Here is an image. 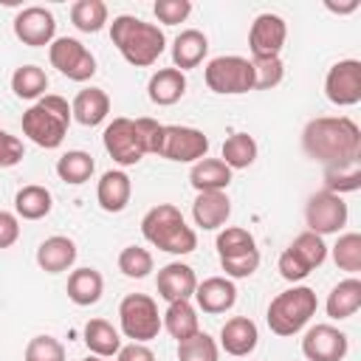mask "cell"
<instances>
[{"instance_id":"cell-4","label":"cell","mask_w":361,"mask_h":361,"mask_svg":"<svg viewBox=\"0 0 361 361\" xmlns=\"http://www.w3.org/2000/svg\"><path fill=\"white\" fill-rule=\"evenodd\" d=\"M141 234L155 248H161L166 254H178V257L192 254L197 248V234L192 231V226H186L180 209L172 203L152 206L141 220Z\"/></svg>"},{"instance_id":"cell-36","label":"cell","mask_w":361,"mask_h":361,"mask_svg":"<svg viewBox=\"0 0 361 361\" xmlns=\"http://www.w3.org/2000/svg\"><path fill=\"white\" fill-rule=\"evenodd\" d=\"M93 169H96V164H93V158H90L85 149H71V152H65V155L56 161V175H59L65 183H73V186L90 180Z\"/></svg>"},{"instance_id":"cell-29","label":"cell","mask_w":361,"mask_h":361,"mask_svg":"<svg viewBox=\"0 0 361 361\" xmlns=\"http://www.w3.org/2000/svg\"><path fill=\"white\" fill-rule=\"evenodd\" d=\"M327 316L330 319H350L361 307V282L355 276L341 279L330 293H327Z\"/></svg>"},{"instance_id":"cell-13","label":"cell","mask_w":361,"mask_h":361,"mask_svg":"<svg viewBox=\"0 0 361 361\" xmlns=\"http://www.w3.org/2000/svg\"><path fill=\"white\" fill-rule=\"evenodd\" d=\"M305 223L307 231L324 237V234H338L347 223V203L341 200V195L333 192H316L307 197L305 203Z\"/></svg>"},{"instance_id":"cell-34","label":"cell","mask_w":361,"mask_h":361,"mask_svg":"<svg viewBox=\"0 0 361 361\" xmlns=\"http://www.w3.org/2000/svg\"><path fill=\"white\" fill-rule=\"evenodd\" d=\"M11 90L17 99H42L48 90V76L37 65H23L11 73Z\"/></svg>"},{"instance_id":"cell-9","label":"cell","mask_w":361,"mask_h":361,"mask_svg":"<svg viewBox=\"0 0 361 361\" xmlns=\"http://www.w3.org/2000/svg\"><path fill=\"white\" fill-rule=\"evenodd\" d=\"M206 152H209V135L203 130L183 127V124H161L155 155H161L166 161L189 164V161L206 158Z\"/></svg>"},{"instance_id":"cell-19","label":"cell","mask_w":361,"mask_h":361,"mask_svg":"<svg viewBox=\"0 0 361 361\" xmlns=\"http://www.w3.org/2000/svg\"><path fill=\"white\" fill-rule=\"evenodd\" d=\"M195 299H197V307H200L203 313L217 316V313H226V310L234 307V302H237V288H234V282H231L228 276H209V279L197 282Z\"/></svg>"},{"instance_id":"cell-11","label":"cell","mask_w":361,"mask_h":361,"mask_svg":"<svg viewBox=\"0 0 361 361\" xmlns=\"http://www.w3.org/2000/svg\"><path fill=\"white\" fill-rule=\"evenodd\" d=\"M206 85L209 90L214 93H223V96H240V93H248L254 90V68H251V59L245 56H214L209 65H206Z\"/></svg>"},{"instance_id":"cell-37","label":"cell","mask_w":361,"mask_h":361,"mask_svg":"<svg viewBox=\"0 0 361 361\" xmlns=\"http://www.w3.org/2000/svg\"><path fill=\"white\" fill-rule=\"evenodd\" d=\"M358 186H361V161L324 166V192L341 195V192H355Z\"/></svg>"},{"instance_id":"cell-40","label":"cell","mask_w":361,"mask_h":361,"mask_svg":"<svg viewBox=\"0 0 361 361\" xmlns=\"http://www.w3.org/2000/svg\"><path fill=\"white\" fill-rule=\"evenodd\" d=\"M118 271L130 279H144L152 271V254L141 245H127L118 254Z\"/></svg>"},{"instance_id":"cell-47","label":"cell","mask_w":361,"mask_h":361,"mask_svg":"<svg viewBox=\"0 0 361 361\" xmlns=\"http://www.w3.org/2000/svg\"><path fill=\"white\" fill-rule=\"evenodd\" d=\"M327 8L330 11H336V14H347V11H355L358 8V3L353 0V3H347V6H333V3H327Z\"/></svg>"},{"instance_id":"cell-35","label":"cell","mask_w":361,"mask_h":361,"mask_svg":"<svg viewBox=\"0 0 361 361\" xmlns=\"http://www.w3.org/2000/svg\"><path fill=\"white\" fill-rule=\"evenodd\" d=\"M71 23L82 34H96L107 23V6L102 0H76L71 6Z\"/></svg>"},{"instance_id":"cell-20","label":"cell","mask_w":361,"mask_h":361,"mask_svg":"<svg viewBox=\"0 0 361 361\" xmlns=\"http://www.w3.org/2000/svg\"><path fill=\"white\" fill-rule=\"evenodd\" d=\"M257 341H259V330H257V324L248 316H234L220 330V347L228 355H237V358L254 353Z\"/></svg>"},{"instance_id":"cell-2","label":"cell","mask_w":361,"mask_h":361,"mask_svg":"<svg viewBox=\"0 0 361 361\" xmlns=\"http://www.w3.org/2000/svg\"><path fill=\"white\" fill-rule=\"evenodd\" d=\"M158 135H161V124L152 118H113L104 133V149L107 155L121 164V166H135L147 152H155L158 147Z\"/></svg>"},{"instance_id":"cell-15","label":"cell","mask_w":361,"mask_h":361,"mask_svg":"<svg viewBox=\"0 0 361 361\" xmlns=\"http://www.w3.org/2000/svg\"><path fill=\"white\" fill-rule=\"evenodd\" d=\"M285 37H288V25L279 14H257L254 23H251V31H248V48H251V56L254 59H271V56H279L282 45H285Z\"/></svg>"},{"instance_id":"cell-12","label":"cell","mask_w":361,"mask_h":361,"mask_svg":"<svg viewBox=\"0 0 361 361\" xmlns=\"http://www.w3.org/2000/svg\"><path fill=\"white\" fill-rule=\"evenodd\" d=\"M48 59L51 65L73 79V82H87L93 73H96V59L93 54L76 39V37H56L51 45H48Z\"/></svg>"},{"instance_id":"cell-44","label":"cell","mask_w":361,"mask_h":361,"mask_svg":"<svg viewBox=\"0 0 361 361\" xmlns=\"http://www.w3.org/2000/svg\"><path fill=\"white\" fill-rule=\"evenodd\" d=\"M25 149H23V141L6 130H0V169H8V166H17L23 161Z\"/></svg>"},{"instance_id":"cell-42","label":"cell","mask_w":361,"mask_h":361,"mask_svg":"<svg viewBox=\"0 0 361 361\" xmlns=\"http://www.w3.org/2000/svg\"><path fill=\"white\" fill-rule=\"evenodd\" d=\"M25 361H65V347L54 336H34L25 344Z\"/></svg>"},{"instance_id":"cell-46","label":"cell","mask_w":361,"mask_h":361,"mask_svg":"<svg viewBox=\"0 0 361 361\" xmlns=\"http://www.w3.org/2000/svg\"><path fill=\"white\" fill-rule=\"evenodd\" d=\"M116 361H155V353L147 344L133 341V344H127V347H121L116 353Z\"/></svg>"},{"instance_id":"cell-27","label":"cell","mask_w":361,"mask_h":361,"mask_svg":"<svg viewBox=\"0 0 361 361\" xmlns=\"http://www.w3.org/2000/svg\"><path fill=\"white\" fill-rule=\"evenodd\" d=\"M189 183L195 186L197 195L200 192H226V186L231 183V169L220 158H200L189 169Z\"/></svg>"},{"instance_id":"cell-6","label":"cell","mask_w":361,"mask_h":361,"mask_svg":"<svg viewBox=\"0 0 361 361\" xmlns=\"http://www.w3.org/2000/svg\"><path fill=\"white\" fill-rule=\"evenodd\" d=\"M319 299L310 288L299 285V288H288L282 293H276L268 305V327L276 336H293L299 333L313 316H316Z\"/></svg>"},{"instance_id":"cell-1","label":"cell","mask_w":361,"mask_h":361,"mask_svg":"<svg viewBox=\"0 0 361 361\" xmlns=\"http://www.w3.org/2000/svg\"><path fill=\"white\" fill-rule=\"evenodd\" d=\"M302 147L324 166L361 161V130L347 116H319L305 124Z\"/></svg>"},{"instance_id":"cell-31","label":"cell","mask_w":361,"mask_h":361,"mask_svg":"<svg viewBox=\"0 0 361 361\" xmlns=\"http://www.w3.org/2000/svg\"><path fill=\"white\" fill-rule=\"evenodd\" d=\"M51 206H54V197L39 183H28L14 195V212L23 220H42L51 212Z\"/></svg>"},{"instance_id":"cell-25","label":"cell","mask_w":361,"mask_h":361,"mask_svg":"<svg viewBox=\"0 0 361 361\" xmlns=\"http://www.w3.org/2000/svg\"><path fill=\"white\" fill-rule=\"evenodd\" d=\"M186 93V76L178 71V68H161L149 76V85H147V96L152 104H161V107H169L175 102H180V96Z\"/></svg>"},{"instance_id":"cell-26","label":"cell","mask_w":361,"mask_h":361,"mask_svg":"<svg viewBox=\"0 0 361 361\" xmlns=\"http://www.w3.org/2000/svg\"><path fill=\"white\" fill-rule=\"evenodd\" d=\"M110 113V96L102 87H85L76 93L73 104H71V116L85 124V127H96L107 118Z\"/></svg>"},{"instance_id":"cell-16","label":"cell","mask_w":361,"mask_h":361,"mask_svg":"<svg viewBox=\"0 0 361 361\" xmlns=\"http://www.w3.org/2000/svg\"><path fill=\"white\" fill-rule=\"evenodd\" d=\"M56 34V20L45 6H28L14 17V37L23 45L39 48V45H51Z\"/></svg>"},{"instance_id":"cell-30","label":"cell","mask_w":361,"mask_h":361,"mask_svg":"<svg viewBox=\"0 0 361 361\" xmlns=\"http://www.w3.org/2000/svg\"><path fill=\"white\" fill-rule=\"evenodd\" d=\"M85 344H87V350L93 355L110 358V355H116L121 350V336L107 319H90L85 324Z\"/></svg>"},{"instance_id":"cell-5","label":"cell","mask_w":361,"mask_h":361,"mask_svg":"<svg viewBox=\"0 0 361 361\" xmlns=\"http://www.w3.org/2000/svg\"><path fill=\"white\" fill-rule=\"evenodd\" d=\"M71 104L62 96L45 93L23 113V133L42 149H56L71 127Z\"/></svg>"},{"instance_id":"cell-10","label":"cell","mask_w":361,"mask_h":361,"mask_svg":"<svg viewBox=\"0 0 361 361\" xmlns=\"http://www.w3.org/2000/svg\"><path fill=\"white\" fill-rule=\"evenodd\" d=\"M327 259V245L319 234L313 231H302L282 254H279V274L288 282H299L305 279L313 268H319Z\"/></svg>"},{"instance_id":"cell-32","label":"cell","mask_w":361,"mask_h":361,"mask_svg":"<svg viewBox=\"0 0 361 361\" xmlns=\"http://www.w3.org/2000/svg\"><path fill=\"white\" fill-rule=\"evenodd\" d=\"M161 324H164L166 333H169L172 338H178V341H183V338H189V336H195V333L200 330L197 313H195V307H192L186 299H180V302H169V307H166Z\"/></svg>"},{"instance_id":"cell-48","label":"cell","mask_w":361,"mask_h":361,"mask_svg":"<svg viewBox=\"0 0 361 361\" xmlns=\"http://www.w3.org/2000/svg\"><path fill=\"white\" fill-rule=\"evenodd\" d=\"M82 361H107V358H99V355H87V358H82Z\"/></svg>"},{"instance_id":"cell-3","label":"cell","mask_w":361,"mask_h":361,"mask_svg":"<svg viewBox=\"0 0 361 361\" xmlns=\"http://www.w3.org/2000/svg\"><path fill=\"white\" fill-rule=\"evenodd\" d=\"M110 39L118 54L135 68H149L166 48L164 31L155 23H144L133 14H118L110 23Z\"/></svg>"},{"instance_id":"cell-7","label":"cell","mask_w":361,"mask_h":361,"mask_svg":"<svg viewBox=\"0 0 361 361\" xmlns=\"http://www.w3.org/2000/svg\"><path fill=\"white\" fill-rule=\"evenodd\" d=\"M214 245H217V257H220V265H223L226 276L243 279V276H251L259 268V251H257V243H254L248 228L228 226L217 234Z\"/></svg>"},{"instance_id":"cell-21","label":"cell","mask_w":361,"mask_h":361,"mask_svg":"<svg viewBox=\"0 0 361 361\" xmlns=\"http://www.w3.org/2000/svg\"><path fill=\"white\" fill-rule=\"evenodd\" d=\"M231 214V200L226 192H200L192 203V217L195 226H200L203 231H214L220 228Z\"/></svg>"},{"instance_id":"cell-14","label":"cell","mask_w":361,"mask_h":361,"mask_svg":"<svg viewBox=\"0 0 361 361\" xmlns=\"http://www.w3.org/2000/svg\"><path fill=\"white\" fill-rule=\"evenodd\" d=\"M324 96L338 107H353L361 102V62L341 59L324 76Z\"/></svg>"},{"instance_id":"cell-28","label":"cell","mask_w":361,"mask_h":361,"mask_svg":"<svg viewBox=\"0 0 361 361\" xmlns=\"http://www.w3.org/2000/svg\"><path fill=\"white\" fill-rule=\"evenodd\" d=\"M102 290H104V279L96 268H76L71 271L68 276V299L79 307H87V305H96L102 299Z\"/></svg>"},{"instance_id":"cell-17","label":"cell","mask_w":361,"mask_h":361,"mask_svg":"<svg viewBox=\"0 0 361 361\" xmlns=\"http://www.w3.org/2000/svg\"><path fill=\"white\" fill-rule=\"evenodd\" d=\"M307 361H341L347 355V336L333 324H313L302 338Z\"/></svg>"},{"instance_id":"cell-45","label":"cell","mask_w":361,"mask_h":361,"mask_svg":"<svg viewBox=\"0 0 361 361\" xmlns=\"http://www.w3.org/2000/svg\"><path fill=\"white\" fill-rule=\"evenodd\" d=\"M20 237V220L11 212H0V248L14 245Z\"/></svg>"},{"instance_id":"cell-23","label":"cell","mask_w":361,"mask_h":361,"mask_svg":"<svg viewBox=\"0 0 361 361\" xmlns=\"http://www.w3.org/2000/svg\"><path fill=\"white\" fill-rule=\"evenodd\" d=\"M73 262H76V243H73L71 237L54 234V237L42 240L39 248H37V265H39L45 274H62V271H68Z\"/></svg>"},{"instance_id":"cell-22","label":"cell","mask_w":361,"mask_h":361,"mask_svg":"<svg viewBox=\"0 0 361 361\" xmlns=\"http://www.w3.org/2000/svg\"><path fill=\"white\" fill-rule=\"evenodd\" d=\"M130 195H133V183H130L127 172H121V169H107L96 186V200L110 214L124 212L130 203Z\"/></svg>"},{"instance_id":"cell-38","label":"cell","mask_w":361,"mask_h":361,"mask_svg":"<svg viewBox=\"0 0 361 361\" xmlns=\"http://www.w3.org/2000/svg\"><path fill=\"white\" fill-rule=\"evenodd\" d=\"M333 262L347 274L361 271V234L358 231H347L338 237V243L333 245Z\"/></svg>"},{"instance_id":"cell-24","label":"cell","mask_w":361,"mask_h":361,"mask_svg":"<svg viewBox=\"0 0 361 361\" xmlns=\"http://www.w3.org/2000/svg\"><path fill=\"white\" fill-rule=\"evenodd\" d=\"M206 51H209L206 34L197 31V28H186V31H180V34L175 37V42H172V65H175L180 73L189 71V68H197V65L203 62Z\"/></svg>"},{"instance_id":"cell-8","label":"cell","mask_w":361,"mask_h":361,"mask_svg":"<svg viewBox=\"0 0 361 361\" xmlns=\"http://www.w3.org/2000/svg\"><path fill=\"white\" fill-rule=\"evenodd\" d=\"M118 322H121V333L138 344L158 338V333L164 327L158 305L147 293H127L118 305Z\"/></svg>"},{"instance_id":"cell-39","label":"cell","mask_w":361,"mask_h":361,"mask_svg":"<svg viewBox=\"0 0 361 361\" xmlns=\"http://www.w3.org/2000/svg\"><path fill=\"white\" fill-rule=\"evenodd\" d=\"M178 361H217V344L209 333L197 330L195 336L178 341Z\"/></svg>"},{"instance_id":"cell-41","label":"cell","mask_w":361,"mask_h":361,"mask_svg":"<svg viewBox=\"0 0 361 361\" xmlns=\"http://www.w3.org/2000/svg\"><path fill=\"white\" fill-rule=\"evenodd\" d=\"M251 68H254V90H271L282 82L285 76V65L279 56H271V59H251Z\"/></svg>"},{"instance_id":"cell-33","label":"cell","mask_w":361,"mask_h":361,"mask_svg":"<svg viewBox=\"0 0 361 361\" xmlns=\"http://www.w3.org/2000/svg\"><path fill=\"white\" fill-rule=\"evenodd\" d=\"M257 158V141L248 133H234L223 141V164L228 169H248Z\"/></svg>"},{"instance_id":"cell-18","label":"cell","mask_w":361,"mask_h":361,"mask_svg":"<svg viewBox=\"0 0 361 361\" xmlns=\"http://www.w3.org/2000/svg\"><path fill=\"white\" fill-rule=\"evenodd\" d=\"M155 285H158V296H161V299H166V302H180V299H186V302H189V296H195L197 276H195V271H192L186 262H169V265H164V268L158 271Z\"/></svg>"},{"instance_id":"cell-43","label":"cell","mask_w":361,"mask_h":361,"mask_svg":"<svg viewBox=\"0 0 361 361\" xmlns=\"http://www.w3.org/2000/svg\"><path fill=\"white\" fill-rule=\"evenodd\" d=\"M152 11H155V17H158L164 25H178V23H183V20L189 17L192 3H189V0H158V3L152 6Z\"/></svg>"}]
</instances>
